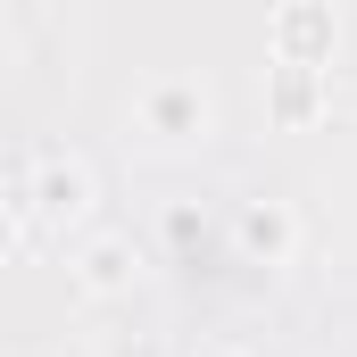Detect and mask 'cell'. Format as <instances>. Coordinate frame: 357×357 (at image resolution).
<instances>
[{
    "label": "cell",
    "instance_id": "cell-1",
    "mask_svg": "<svg viewBox=\"0 0 357 357\" xmlns=\"http://www.w3.org/2000/svg\"><path fill=\"white\" fill-rule=\"evenodd\" d=\"M91 216V167L67 150H33L17 175V233L33 225H84Z\"/></svg>",
    "mask_w": 357,
    "mask_h": 357
},
{
    "label": "cell",
    "instance_id": "cell-2",
    "mask_svg": "<svg viewBox=\"0 0 357 357\" xmlns=\"http://www.w3.org/2000/svg\"><path fill=\"white\" fill-rule=\"evenodd\" d=\"M142 125L158 133V142H191V133H208V91L199 84H158L142 100Z\"/></svg>",
    "mask_w": 357,
    "mask_h": 357
},
{
    "label": "cell",
    "instance_id": "cell-3",
    "mask_svg": "<svg viewBox=\"0 0 357 357\" xmlns=\"http://www.w3.org/2000/svg\"><path fill=\"white\" fill-rule=\"evenodd\" d=\"M274 59H282V67H316V59H333V17L307 8V0L282 8V17H274Z\"/></svg>",
    "mask_w": 357,
    "mask_h": 357
},
{
    "label": "cell",
    "instance_id": "cell-4",
    "mask_svg": "<svg viewBox=\"0 0 357 357\" xmlns=\"http://www.w3.org/2000/svg\"><path fill=\"white\" fill-rule=\"evenodd\" d=\"M291 241H299V216H291L282 199H250V208H241V250H250V258L282 266V258H291Z\"/></svg>",
    "mask_w": 357,
    "mask_h": 357
},
{
    "label": "cell",
    "instance_id": "cell-5",
    "mask_svg": "<svg viewBox=\"0 0 357 357\" xmlns=\"http://www.w3.org/2000/svg\"><path fill=\"white\" fill-rule=\"evenodd\" d=\"M133 241H91L84 258H75V291H91V299H116V291H133Z\"/></svg>",
    "mask_w": 357,
    "mask_h": 357
},
{
    "label": "cell",
    "instance_id": "cell-6",
    "mask_svg": "<svg viewBox=\"0 0 357 357\" xmlns=\"http://www.w3.org/2000/svg\"><path fill=\"white\" fill-rule=\"evenodd\" d=\"M208 357H233V349H208Z\"/></svg>",
    "mask_w": 357,
    "mask_h": 357
}]
</instances>
